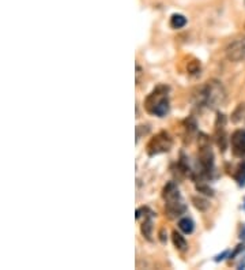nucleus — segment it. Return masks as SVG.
<instances>
[{"label":"nucleus","mask_w":245,"mask_h":270,"mask_svg":"<svg viewBox=\"0 0 245 270\" xmlns=\"http://www.w3.org/2000/svg\"><path fill=\"white\" fill-rule=\"evenodd\" d=\"M198 99L202 105L210 109H217L226 101V90L219 81L210 80L199 89Z\"/></svg>","instance_id":"obj_1"},{"label":"nucleus","mask_w":245,"mask_h":270,"mask_svg":"<svg viewBox=\"0 0 245 270\" xmlns=\"http://www.w3.org/2000/svg\"><path fill=\"white\" fill-rule=\"evenodd\" d=\"M172 145H173V139L170 138V135L166 131H161L150 139V142L147 145V153L149 156L166 153L172 149Z\"/></svg>","instance_id":"obj_4"},{"label":"nucleus","mask_w":245,"mask_h":270,"mask_svg":"<svg viewBox=\"0 0 245 270\" xmlns=\"http://www.w3.org/2000/svg\"><path fill=\"white\" fill-rule=\"evenodd\" d=\"M230 146L236 157H245V130H237L232 134Z\"/></svg>","instance_id":"obj_6"},{"label":"nucleus","mask_w":245,"mask_h":270,"mask_svg":"<svg viewBox=\"0 0 245 270\" xmlns=\"http://www.w3.org/2000/svg\"><path fill=\"white\" fill-rule=\"evenodd\" d=\"M226 57L229 62H242L245 60V37L232 41L225 49Z\"/></svg>","instance_id":"obj_5"},{"label":"nucleus","mask_w":245,"mask_h":270,"mask_svg":"<svg viewBox=\"0 0 245 270\" xmlns=\"http://www.w3.org/2000/svg\"><path fill=\"white\" fill-rule=\"evenodd\" d=\"M178 228H180V230H181L182 234L190 235L194 232L195 224L190 217H182V219L178 220Z\"/></svg>","instance_id":"obj_9"},{"label":"nucleus","mask_w":245,"mask_h":270,"mask_svg":"<svg viewBox=\"0 0 245 270\" xmlns=\"http://www.w3.org/2000/svg\"><path fill=\"white\" fill-rule=\"evenodd\" d=\"M162 197L165 199V210L166 215L169 216V219H177L181 217L187 211V206L184 203L180 191L177 186L173 182L168 183L164 188Z\"/></svg>","instance_id":"obj_3"},{"label":"nucleus","mask_w":245,"mask_h":270,"mask_svg":"<svg viewBox=\"0 0 245 270\" xmlns=\"http://www.w3.org/2000/svg\"><path fill=\"white\" fill-rule=\"evenodd\" d=\"M244 209H245V205H244Z\"/></svg>","instance_id":"obj_12"},{"label":"nucleus","mask_w":245,"mask_h":270,"mask_svg":"<svg viewBox=\"0 0 245 270\" xmlns=\"http://www.w3.org/2000/svg\"><path fill=\"white\" fill-rule=\"evenodd\" d=\"M234 179L238 183V186H245V161H242L236 169Z\"/></svg>","instance_id":"obj_11"},{"label":"nucleus","mask_w":245,"mask_h":270,"mask_svg":"<svg viewBox=\"0 0 245 270\" xmlns=\"http://www.w3.org/2000/svg\"><path fill=\"white\" fill-rule=\"evenodd\" d=\"M244 28H245V25H244Z\"/></svg>","instance_id":"obj_13"},{"label":"nucleus","mask_w":245,"mask_h":270,"mask_svg":"<svg viewBox=\"0 0 245 270\" xmlns=\"http://www.w3.org/2000/svg\"><path fill=\"white\" fill-rule=\"evenodd\" d=\"M172 240H173L174 247L178 251H186L188 248V243H187L186 238L181 234H178L177 230H174L173 234H172Z\"/></svg>","instance_id":"obj_8"},{"label":"nucleus","mask_w":245,"mask_h":270,"mask_svg":"<svg viewBox=\"0 0 245 270\" xmlns=\"http://www.w3.org/2000/svg\"><path fill=\"white\" fill-rule=\"evenodd\" d=\"M187 25V18L182 14H173L170 16V26L173 29H182Z\"/></svg>","instance_id":"obj_10"},{"label":"nucleus","mask_w":245,"mask_h":270,"mask_svg":"<svg viewBox=\"0 0 245 270\" xmlns=\"http://www.w3.org/2000/svg\"><path fill=\"white\" fill-rule=\"evenodd\" d=\"M145 108L150 115L164 118L169 113V88L166 85H159L145 100Z\"/></svg>","instance_id":"obj_2"},{"label":"nucleus","mask_w":245,"mask_h":270,"mask_svg":"<svg viewBox=\"0 0 245 270\" xmlns=\"http://www.w3.org/2000/svg\"><path fill=\"white\" fill-rule=\"evenodd\" d=\"M140 230H142L143 238H146L149 242L153 240V213H149L147 216H145V221L140 225Z\"/></svg>","instance_id":"obj_7"}]
</instances>
